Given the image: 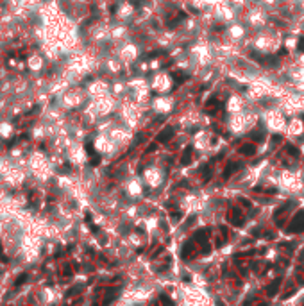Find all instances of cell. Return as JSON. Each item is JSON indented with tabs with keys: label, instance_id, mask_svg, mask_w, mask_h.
I'll list each match as a JSON object with an SVG mask.
<instances>
[{
	"label": "cell",
	"instance_id": "6da1fadb",
	"mask_svg": "<svg viewBox=\"0 0 304 306\" xmlns=\"http://www.w3.org/2000/svg\"><path fill=\"white\" fill-rule=\"evenodd\" d=\"M286 231H290V233H302L304 231V211H299L293 217V220L290 222Z\"/></svg>",
	"mask_w": 304,
	"mask_h": 306
},
{
	"label": "cell",
	"instance_id": "7a4b0ae2",
	"mask_svg": "<svg viewBox=\"0 0 304 306\" xmlns=\"http://www.w3.org/2000/svg\"><path fill=\"white\" fill-rule=\"evenodd\" d=\"M174 138V127H167V129H163L159 134H158V142L159 143H167L170 142Z\"/></svg>",
	"mask_w": 304,
	"mask_h": 306
},
{
	"label": "cell",
	"instance_id": "3957f363",
	"mask_svg": "<svg viewBox=\"0 0 304 306\" xmlns=\"http://www.w3.org/2000/svg\"><path fill=\"white\" fill-rule=\"evenodd\" d=\"M240 209H236V208H233L231 211H229V220L234 224V226H240L242 224V217H240Z\"/></svg>",
	"mask_w": 304,
	"mask_h": 306
},
{
	"label": "cell",
	"instance_id": "277c9868",
	"mask_svg": "<svg viewBox=\"0 0 304 306\" xmlns=\"http://www.w3.org/2000/svg\"><path fill=\"white\" fill-rule=\"evenodd\" d=\"M240 152H242V154H245V156H252L254 152H256V147H254V145H251V143H245V145H242V147H240Z\"/></svg>",
	"mask_w": 304,
	"mask_h": 306
},
{
	"label": "cell",
	"instance_id": "5b68a950",
	"mask_svg": "<svg viewBox=\"0 0 304 306\" xmlns=\"http://www.w3.org/2000/svg\"><path fill=\"white\" fill-rule=\"evenodd\" d=\"M191 150H193V147H186L184 149V154H182V159H181L182 165H188L191 161Z\"/></svg>",
	"mask_w": 304,
	"mask_h": 306
},
{
	"label": "cell",
	"instance_id": "8992f818",
	"mask_svg": "<svg viewBox=\"0 0 304 306\" xmlns=\"http://www.w3.org/2000/svg\"><path fill=\"white\" fill-rule=\"evenodd\" d=\"M218 106H220V102H218V99H217V97H211V99H210V102H206V106H204V107H206L208 111H213V109H217Z\"/></svg>",
	"mask_w": 304,
	"mask_h": 306
},
{
	"label": "cell",
	"instance_id": "52a82bcc",
	"mask_svg": "<svg viewBox=\"0 0 304 306\" xmlns=\"http://www.w3.org/2000/svg\"><path fill=\"white\" fill-rule=\"evenodd\" d=\"M279 285H281V279H275L274 283L268 286V295H275V294H277V288H279Z\"/></svg>",
	"mask_w": 304,
	"mask_h": 306
},
{
	"label": "cell",
	"instance_id": "ba28073f",
	"mask_svg": "<svg viewBox=\"0 0 304 306\" xmlns=\"http://www.w3.org/2000/svg\"><path fill=\"white\" fill-rule=\"evenodd\" d=\"M240 168V163H233V165H229L227 168H225V172H224V177H229L231 174H234V170H238Z\"/></svg>",
	"mask_w": 304,
	"mask_h": 306
},
{
	"label": "cell",
	"instance_id": "9c48e42d",
	"mask_svg": "<svg viewBox=\"0 0 304 306\" xmlns=\"http://www.w3.org/2000/svg\"><path fill=\"white\" fill-rule=\"evenodd\" d=\"M159 299H161V303H163L165 306H175V304H174V301H172V299H168V295H165V294H161V295H159Z\"/></svg>",
	"mask_w": 304,
	"mask_h": 306
},
{
	"label": "cell",
	"instance_id": "30bf717a",
	"mask_svg": "<svg viewBox=\"0 0 304 306\" xmlns=\"http://www.w3.org/2000/svg\"><path fill=\"white\" fill-rule=\"evenodd\" d=\"M286 152H290L292 156H299V150H297L293 145H286Z\"/></svg>",
	"mask_w": 304,
	"mask_h": 306
},
{
	"label": "cell",
	"instance_id": "8fae6325",
	"mask_svg": "<svg viewBox=\"0 0 304 306\" xmlns=\"http://www.w3.org/2000/svg\"><path fill=\"white\" fill-rule=\"evenodd\" d=\"M186 73H174V79L177 81V82H182V81H186Z\"/></svg>",
	"mask_w": 304,
	"mask_h": 306
},
{
	"label": "cell",
	"instance_id": "7c38bea8",
	"mask_svg": "<svg viewBox=\"0 0 304 306\" xmlns=\"http://www.w3.org/2000/svg\"><path fill=\"white\" fill-rule=\"evenodd\" d=\"M179 219H181V213H179V211H177V213H172V220H175V222H177Z\"/></svg>",
	"mask_w": 304,
	"mask_h": 306
},
{
	"label": "cell",
	"instance_id": "4fadbf2b",
	"mask_svg": "<svg viewBox=\"0 0 304 306\" xmlns=\"http://www.w3.org/2000/svg\"><path fill=\"white\" fill-rule=\"evenodd\" d=\"M299 50H304V40H299V45H297Z\"/></svg>",
	"mask_w": 304,
	"mask_h": 306
},
{
	"label": "cell",
	"instance_id": "5bb4252c",
	"mask_svg": "<svg viewBox=\"0 0 304 306\" xmlns=\"http://www.w3.org/2000/svg\"><path fill=\"white\" fill-rule=\"evenodd\" d=\"M25 278H27V276H25V274H23V276H20V278H18V281H16V285H20V283H22V281H25Z\"/></svg>",
	"mask_w": 304,
	"mask_h": 306
},
{
	"label": "cell",
	"instance_id": "9a60e30c",
	"mask_svg": "<svg viewBox=\"0 0 304 306\" xmlns=\"http://www.w3.org/2000/svg\"><path fill=\"white\" fill-rule=\"evenodd\" d=\"M272 142H281V136H279V134L272 136Z\"/></svg>",
	"mask_w": 304,
	"mask_h": 306
},
{
	"label": "cell",
	"instance_id": "2e32d148",
	"mask_svg": "<svg viewBox=\"0 0 304 306\" xmlns=\"http://www.w3.org/2000/svg\"><path fill=\"white\" fill-rule=\"evenodd\" d=\"M154 150H156V145H154V143H152L150 147H149V149H147V152H154Z\"/></svg>",
	"mask_w": 304,
	"mask_h": 306
},
{
	"label": "cell",
	"instance_id": "e0dca14e",
	"mask_svg": "<svg viewBox=\"0 0 304 306\" xmlns=\"http://www.w3.org/2000/svg\"><path fill=\"white\" fill-rule=\"evenodd\" d=\"M279 54H281V56H286V54H288V50H286V49H281V52H279Z\"/></svg>",
	"mask_w": 304,
	"mask_h": 306
}]
</instances>
